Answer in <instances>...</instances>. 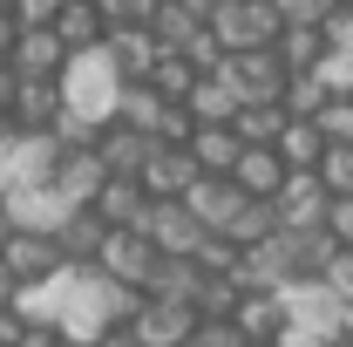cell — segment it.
<instances>
[{"instance_id": "obj_2", "label": "cell", "mask_w": 353, "mask_h": 347, "mask_svg": "<svg viewBox=\"0 0 353 347\" xmlns=\"http://www.w3.org/2000/svg\"><path fill=\"white\" fill-rule=\"evenodd\" d=\"M61 88H68V109H82V116H116L123 68L109 62V48H82V55L61 68Z\"/></svg>"}, {"instance_id": "obj_25", "label": "cell", "mask_w": 353, "mask_h": 347, "mask_svg": "<svg viewBox=\"0 0 353 347\" xmlns=\"http://www.w3.org/2000/svg\"><path fill=\"white\" fill-rule=\"evenodd\" d=\"M333 88H340V82H333V68H306V75L285 82V109H292V116H319Z\"/></svg>"}, {"instance_id": "obj_17", "label": "cell", "mask_w": 353, "mask_h": 347, "mask_svg": "<svg viewBox=\"0 0 353 347\" xmlns=\"http://www.w3.org/2000/svg\"><path fill=\"white\" fill-rule=\"evenodd\" d=\"M68 62H75V48L61 41V28H21V48H14L21 75H61Z\"/></svg>"}, {"instance_id": "obj_34", "label": "cell", "mask_w": 353, "mask_h": 347, "mask_svg": "<svg viewBox=\"0 0 353 347\" xmlns=\"http://www.w3.org/2000/svg\"><path fill=\"white\" fill-rule=\"evenodd\" d=\"M279 7H285V21H319V28L340 14V0H279Z\"/></svg>"}, {"instance_id": "obj_19", "label": "cell", "mask_w": 353, "mask_h": 347, "mask_svg": "<svg viewBox=\"0 0 353 347\" xmlns=\"http://www.w3.org/2000/svg\"><path fill=\"white\" fill-rule=\"evenodd\" d=\"M54 28H61V41L82 55V48H102V41H109V28H116V21H109V7H102V0H61Z\"/></svg>"}, {"instance_id": "obj_13", "label": "cell", "mask_w": 353, "mask_h": 347, "mask_svg": "<svg viewBox=\"0 0 353 347\" xmlns=\"http://www.w3.org/2000/svg\"><path fill=\"white\" fill-rule=\"evenodd\" d=\"M143 177H150V191H157V198H183V191L204 177V164H197V150H190V143H163V136H157V157L143 164Z\"/></svg>"}, {"instance_id": "obj_23", "label": "cell", "mask_w": 353, "mask_h": 347, "mask_svg": "<svg viewBox=\"0 0 353 347\" xmlns=\"http://www.w3.org/2000/svg\"><path fill=\"white\" fill-rule=\"evenodd\" d=\"M285 123H292V109H285V102H259V95H252V102L238 109V136H245V143H279Z\"/></svg>"}, {"instance_id": "obj_31", "label": "cell", "mask_w": 353, "mask_h": 347, "mask_svg": "<svg viewBox=\"0 0 353 347\" xmlns=\"http://www.w3.org/2000/svg\"><path fill=\"white\" fill-rule=\"evenodd\" d=\"M319 177L333 184V198H347V191H353V143H326V157H319Z\"/></svg>"}, {"instance_id": "obj_8", "label": "cell", "mask_w": 353, "mask_h": 347, "mask_svg": "<svg viewBox=\"0 0 353 347\" xmlns=\"http://www.w3.org/2000/svg\"><path fill=\"white\" fill-rule=\"evenodd\" d=\"M231 75L245 88V102H252V95H259V102H285L292 62H285V48H245V55H231Z\"/></svg>"}, {"instance_id": "obj_37", "label": "cell", "mask_w": 353, "mask_h": 347, "mask_svg": "<svg viewBox=\"0 0 353 347\" xmlns=\"http://www.w3.org/2000/svg\"><path fill=\"white\" fill-rule=\"evenodd\" d=\"M21 327H28V306H21V300H7V306H0V347H7V341H21Z\"/></svg>"}, {"instance_id": "obj_1", "label": "cell", "mask_w": 353, "mask_h": 347, "mask_svg": "<svg viewBox=\"0 0 353 347\" xmlns=\"http://www.w3.org/2000/svg\"><path fill=\"white\" fill-rule=\"evenodd\" d=\"M0 259L14 265L21 293H34V286H48V279H61V272L75 265L54 225H14V232H7V245H0Z\"/></svg>"}, {"instance_id": "obj_20", "label": "cell", "mask_w": 353, "mask_h": 347, "mask_svg": "<svg viewBox=\"0 0 353 347\" xmlns=\"http://www.w3.org/2000/svg\"><path fill=\"white\" fill-rule=\"evenodd\" d=\"M190 150H197V164H204V171L231 177V171H238V157H245V136H238V123H197Z\"/></svg>"}, {"instance_id": "obj_10", "label": "cell", "mask_w": 353, "mask_h": 347, "mask_svg": "<svg viewBox=\"0 0 353 347\" xmlns=\"http://www.w3.org/2000/svg\"><path fill=\"white\" fill-rule=\"evenodd\" d=\"M61 109H68L61 75H21V88H14V123L21 130H54Z\"/></svg>"}, {"instance_id": "obj_15", "label": "cell", "mask_w": 353, "mask_h": 347, "mask_svg": "<svg viewBox=\"0 0 353 347\" xmlns=\"http://www.w3.org/2000/svg\"><path fill=\"white\" fill-rule=\"evenodd\" d=\"M109 177H116V171H109V157H102L95 143H68V150H61V171H54V184H61L75 205H88V198H95Z\"/></svg>"}, {"instance_id": "obj_42", "label": "cell", "mask_w": 353, "mask_h": 347, "mask_svg": "<svg viewBox=\"0 0 353 347\" xmlns=\"http://www.w3.org/2000/svg\"><path fill=\"white\" fill-rule=\"evenodd\" d=\"M252 347H285V341H252Z\"/></svg>"}, {"instance_id": "obj_16", "label": "cell", "mask_w": 353, "mask_h": 347, "mask_svg": "<svg viewBox=\"0 0 353 347\" xmlns=\"http://www.w3.org/2000/svg\"><path fill=\"white\" fill-rule=\"evenodd\" d=\"M95 150L109 157V171H136V177H143V164L157 157V130H136V123H123V116H109Z\"/></svg>"}, {"instance_id": "obj_14", "label": "cell", "mask_w": 353, "mask_h": 347, "mask_svg": "<svg viewBox=\"0 0 353 347\" xmlns=\"http://www.w3.org/2000/svg\"><path fill=\"white\" fill-rule=\"evenodd\" d=\"M204 218L190 212V198H157V218H150V238L163 245V252H197L204 245Z\"/></svg>"}, {"instance_id": "obj_4", "label": "cell", "mask_w": 353, "mask_h": 347, "mask_svg": "<svg viewBox=\"0 0 353 347\" xmlns=\"http://www.w3.org/2000/svg\"><path fill=\"white\" fill-rule=\"evenodd\" d=\"M211 28L231 41V55H245V48H279L292 21H285V7H279V0H231Z\"/></svg>"}, {"instance_id": "obj_40", "label": "cell", "mask_w": 353, "mask_h": 347, "mask_svg": "<svg viewBox=\"0 0 353 347\" xmlns=\"http://www.w3.org/2000/svg\"><path fill=\"white\" fill-rule=\"evenodd\" d=\"M7 300H21V279H14V265L0 259V306H7Z\"/></svg>"}, {"instance_id": "obj_7", "label": "cell", "mask_w": 353, "mask_h": 347, "mask_svg": "<svg viewBox=\"0 0 353 347\" xmlns=\"http://www.w3.org/2000/svg\"><path fill=\"white\" fill-rule=\"evenodd\" d=\"M102 48H109V62L123 68V82H143V75H157V62H163V35H157L150 21H116Z\"/></svg>"}, {"instance_id": "obj_26", "label": "cell", "mask_w": 353, "mask_h": 347, "mask_svg": "<svg viewBox=\"0 0 353 347\" xmlns=\"http://www.w3.org/2000/svg\"><path fill=\"white\" fill-rule=\"evenodd\" d=\"M150 82L163 88V95H170V102H183V95H190V88L204 82V68H197V62H190V55H183V48H163V62H157V75H150Z\"/></svg>"}, {"instance_id": "obj_21", "label": "cell", "mask_w": 353, "mask_h": 347, "mask_svg": "<svg viewBox=\"0 0 353 347\" xmlns=\"http://www.w3.org/2000/svg\"><path fill=\"white\" fill-rule=\"evenodd\" d=\"M163 109H170V95L150 82V75L116 88V116H123V123H136V130H157V123H163Z\"/></svg>"}, {"instance_id": "obj_6", "label": "cell", "mask_w": 353, "mask_h": 347, "mask_svg": "<svg viewBox=\"0 0 353 347\" xmlns=\"http://www.w3.org/2000/svg\"><path fill=\"white\" fill-rule=\"evenodd\" d=\"M326 212H333V184L319 171H292L279 184V218L292 232H326Z\"/></svg>"}, {"instance_id": "obj_9", "label": "cell", "mask_w": 353, "mask_h": 347, "mask_svg": "<svg viewBox=\"0 0 353 347\" xmlns=\"http://www.w3.org/2000/svg\"><path fill=\"white\" fill-rule=\"evenodd\" d=\"M95 205H102L109 225H150V218H157V191H150V177L116 171L102 191H95Z\"/></svg>"}, {"instance_id": "obj_24", "label": "cell", "mask_w": 353, "mask_h": 347, "mask_svg": "<svg viewBox=\"0 0 353 347\" xmlns=\"http://www.w3.org/2000/svg\"><path fill=\"white\" fill-rule=\"evenodd\" d=\"M285 218H279V198H245L238 205V218H231V238L238 245H259V238H272Z\"/></svg>"}, {"instance_id": "obj_33", "label": "cell", "mask_w": 353, "mask_h": 347, "mask_svg": "<svg viewBox=\"0 0 353 347\" xmlns=\"http://www.w3.org/2000/svg\"><path fill=\"white\" fill-rule=\"evenodd\" d=\"M326 286L353 300V245H333V259H326Z\"/></svg>"}, {"instance_id": "obj_35", "label": "cell", "mask_w": 353, "mask_h": 347, "mask_svg": "<svg viewBox=\"0 0 353 347\" xmlns=\"http://www.w3.org/2000/svg\"><path fill=\"white\" fill-rule=\"evenodd\" d=\"M326 232H333V245H353V191H347V198H333V212H326Z\"/></svg>"}, {"instance_id": "obj_29", "label": "cell", "mask_w": 353, "mask_h": 347, "mask_svg": "<svg viewBox=\"0 0 353 347\" xmlns=\"http://www.w3.org/2000/svg\"><path fill=\"white\" fill-rule=\"evenodd\" d=\"M183 347H252V334H245L231 313H204V327H197Z\"/></svg>"}, {"instance_id": "obj_36", "label": "cell", "mask_w": 353, "mask_h": 347, "mask_svg": "<svg viewBox=\"0 0 353 347\" xmlns=\"http://www.w3.org/2000/svg\"><path fill=\"white\" fill-rule=\"evenodd\" d=\"M109 7V21H157L163 14V0H102Z\"/></svg>"}, {"instance_id": "obj_18", "label": "cell", "mask_w": 353, "mask_h": 347, "mask_svg": "<svg viewBox=\"0 0 353 347\" xmlns=\"http://www.w3.org/2000/svg\"><path fill=\"white\" fill-rule=\"evenodd\" d=\"M238 184L252 191V198H279V184L292 177V164H285V150L279 143H245V157H238Z\"/></svg>"}, {"instance_id": "obj_12", "label": "cell", "mask_w": 353, "mask_h": 347, "mask_svg": "<svg viewBox=\"0 0 353 347\" xmlns=\"http://www.w3.org/2000/svg\"><path fill=\"white\" fill-rule=\"evenodd\" d=\"M183 198H190V212L204 218L211 232H231V218H238V205H245L252 191H245L238 177H218V171H204L197 184H190V191H183Z\"/></svg>"}, {"instance_id": "obj_27", "label": "cell", "mask_w": 353, "mask_h": 347, "mask_svg": "<svg viewBox=\"0 0 353 347\" xmlns=\"http://www.w3.org/2000/svg\"><path fill=\"white\" fill-rule=\"evenodd\" d=\"M150 28H157V35H163V48H190V35H197V28H204V14H190V7H183V0H163V14H157V21H150Z\"/></svg>"}, {"instance_id": "obj_22", "label": "cell", "mask_w": 353, "mask_h": 347, "mask_svg": "<svg viewBox=\"0 0 353 347\" xmlns=\"http://www.w3.org/2000/svg\"><path fill=\"white\" fill-rule=\"evenodd\" d=\"M326 143H333V136L319 130V116H292V123H285V136H279V150H285V164H292V171H319Z\"/></svg>"}, {"instance_id": "obj_41", "label": "cell", "mask_w": 353, "mask_h": 347, "mask_svg": "<svg viewBox=\"0 0 353 347\" xmlns=\"http://www.w3.org/2000/svg\"><path fill=\"white\" fill-rule=\"evenodd\" d=\"M21 136V123H14V109H0V157H7V143Z\"/></svg>"}, {"instance_id": "obj_5", "label": "cell", "mask_w": 353, "mask_h": 347, "mask_svg": "<svg viewBox=\"0 0 353 347\" xmlns=\"http://www.w3.org/2000/svg\"><path fill=\"white\" fill-rule=\"evenodd\" d=\"M197 327H204V306L183 300V293H150L143 313H136V334H143L150 347H183Z\"/></svg>"}, {"instance_id": "obj_30", "label": "cell", "mask_w": 353, "mask_h": 347, "mask_svg": "<svg viewBox=\"0 0 353 347\" xmlns=\"http://www.w3.org/2000/svg\"><path fill=\"white\" fill-rule=\"evenodd\" d=\"M197 259H204V272H238V265H245V245H238L231 232H204Z\"/></svg>"}, {"instance_id": "obj_39", "label": "cell", "mask_w": 353, "mask_h": 347, "mask_svg": "<svg viewBox=\"0 0 353 347\" xmlns=\"http://www.w3.org/2000/svg\"><path fill=\"white\" fill-rule=\"evenodd\" d=\"M14 88H21V68L0 55V109H14Z\"/></svg>"}, {"instance_id": "obj_3", "label": "cell", "mask_w": 353, "mask_h": 347, "mask_svg": "<svg viewBox=\"0 0 353 347\" xmlns=\"http://www.w3.org/2000/svg\"><path fill=\"white\" fill-rule=\"evenodd\" d=\"M95 265H102L116 286H143V293H150V279H157V265H163V245L150 238V225H116Z\"/></svg>"}, {"instance_id": "obj_32", "label": "cell", "mask_w": 353, "mask_h": 347, "mask_svg": "<svg viewBox=\"0 0 353 347\" xmlns=\"http://www.w3.org/2000/svg\"><path fill=\"white\" fill-rule=\"evenodd\" d=\"M157 136H163V143H190V136H197V109H190V102H170L163 123H157Z\"/></svg>"}, {"instance_id": "obj_38", "label": "cell", "mask_w": 353, "mask_h": 347, "mask_svg": "<svg viewBox=\"0 0 353 347\" xmlns=\"http://www.w3.org/2000/svg\"><path fill=\"white\" fill-rule=\"evenodd\" d=\"M21 28H28V21H21L14 7H0V55H7V62H14V48H21Z\"/></svg>"}, {"instance_id": "obj_11", "label": "cell", "mask_w": 353, "mask_h": 347, "mask_svg": "<svg viewBox=\"0 0 353 347\" xmlns=\"http://www.w3.org/2000/svg\"><path fill=\"white\" fill-rule=\"evenodd\" d=\"M54 232H61V245H68V259H75V265H95V259H102V245H109V232H116V225H109V218H102V205L88 198V205H68Z\"/></svg>"}, {"instance_id": "obj_28", "label": "cell", "mask_w": 353, "mask_h": 347, "mask_svg": "<svg viewBox=\"0 0 353 347\" xmlns=\"http://www.w3.org/2000/svg\"><path fill=\"white\" fill-rule=\"evenodd\" d=\"M319 130L333 136V143H353V82H340L326 95V109H319Z\"/></svg>"}, {"instance_id": "obj_43", "label": "cell", "mask_w": 353, "mask_h": 347, "mask_svg": "<svg viewBox=\"0 0 353 347\" xmlns=\"http://www.w3.org/2000/svg\"><path fill=\"white\" fill-rule=\"evenodd\" d=\"M7 347H14V341H7Z\"/></svg>"}]
</instances>
